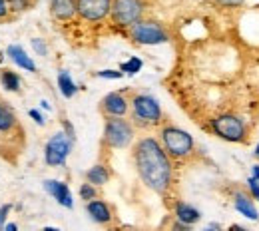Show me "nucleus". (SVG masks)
Wrapping results in <instances>:
<instances>
[{
    "instance_id": "obj_1",
    "label": "nucleus",
    "mask_w": 259,
    "mask_h": 231,
    "mask_svg": "<svg viewBox=\"0 0 259 231\" xmlns=\"http://www.w3.org/2000/svg\"><path fill=\"white\" fill-rule=\"evenodd\" d=\"M134 164L140 179L156 194H165L174 179L171 158L165 154L162 144L148 135L134 146Z\"/></svg>"
},
{
    "instance_id": "obj_2",
    "label": "nucleus",
    "mask_w": 259,
    "mask_h": 231,
    "mask_svg": "<svg viewBox=\"0 0 259 231\" xmlns=\"http://www.w3.org/2000/svg\"><path fill=\"white\" fill-rule=\"evenodd\" d=\"M160 144L169 158L184 160L194 152V137L178 126H165L160 132Z\"/></svg>"
},
{
    "instance_id": "obj_3",
    "label": "nucleus",
    "mask_w": 259,
    "mask_h": 231,
    "mask_svg": "<svg viewBox=\"0 0 259 231\" xmlns=\"http://www.w3.org/2000/svg\"><path fill=\"white\" fill-rule=\"evenodd\" d=\"M132 120L140 128H152L162 122L160 102L150 94H136L132 98Z\"/></svg>"
},
{
    "instance_id": "obj_4",
    "label": "nucleus",
    "mask_w": 259,
    "mask_h": 231,
    "mask_svg": "<svg viewBox=\"0 0 259 231\" xmlns=\"http://www.w3.org/2000/svg\"><path fill=\"white\" fill-rule=\"evenodd\" d=\"M134 140V124L124 120V118H106L104 124V144L114 148V150H122L128 148Z\"/></svg>"
},
{
    "instance_id": "obj_5",
    "label": "nucleus",
    "mask_w": 259,
    "mask_h": 231,
    "mask_svg": "<svg viewBox=\"0 0 259 231\" xmlns=\"http://www.w3.org/2000/svg\"><path fill=\"white\" fill-rule=\"evenodd\" d=\"M211 132L220 135L226 142H243L247 135V126L239 116L233 114H222L209 122Z\"/></svg>"
},
{
    "instance_id": "obj_6",
    "label": "nucleus",
    "mask_w": 259,
    "mask_h": 231,
    "mask_svg": "<svg viewBox=\"0 0 259 231\" xmlns=\"http://www.w3.org/2000/svg\"><path fill=\"white\" fill-rule=\"evenodd\" d=\"M130 36L136 44L142 46H156V44H165L169 36L165 32L162 24L150 22V20H140L130 28Z\"/></svg>"
},
{
    "instance_id": "obj_7",
    "label": "nucleus",
    "mask_w": 259,
    "mask_h": 231,
    "mask_svg": "<svg viewBox=\"0 0 259 231\" xmlns=\"http://www.w3.org/2000/svg\"><path fill=\"white\" fill-rule=\"evenodd\" d=\"M142 12H144V2L142 0H114L110 16L118 26L132 28L136 22H140Z\"/></svg>"
},
{
    "instance_id": "obj_8",
    "label": "nucleus",
    "mask_w": 259,
    "mask_h": 231,
    "mask_svg": "<svg viewBox=\"0 0 259 231\" xmlns=\"http://www.w3.org/2000/svg\"><path fill=\"white\" fill-rule=\"evenodd\" d=\"M72 144H74V140H70V137L66 135L64 130L54 133V135L48 140L46 148H44V160H46V164L52 165V167L64 165L66 158H68V154H70V150H72Z\"/></svg>"
},
{
    "instance_id": "obj_9",
    "label": "nucleus",
    "mask_w": 259,
    "mask_h": 231,
    "mask_svg": "<svg viewBox=\"0 0 259 231\" xmlns=\"http://www.w3.org/2000/svg\"><path fill=\"white\" fill-rule=\"evenodd\" d=\"M114 0H76V10L84 20L98 22L112 12Z\"/></svg>"
},
{
    "instance_id": "obj_10",
    "label": "nucleus",
    "mask_w": 259,
    "mask_h": 231,
    "mask_svg": "<svg viewBox=\"0 0 259 231\" xmlns=\"http://www.w3.org/2000/svg\"><path fill=\"white\" fill-rule=\"evenodd\" d=\"M100 108L106 114V118H124L128 114L130 102L122 92H110L108 96L102 98Z\"/></svg>"
},
{
    "instance_id": "obj_11",
    "label": "nucleus",
    "mask_w": 259,
    "mask_h": 231,
    "mask_svg": "<svg viewBox=\"0 0 259 231\" xmlns=\"http://www.w3.org/2000/svg\"><path fill=\"white\" fill-rule=\"evenodd\" d=\"M44 190L56 199L62 207H66V209H72V207H74V199H72V194H70V188L66 186L64 181L46 179V181H44Z\"/></svg>"
},
{
    "instance_id": "obj_12",
    "label": "nucleus",
    "mask_w": 259,
    "mask_h": 231,
    "mask_svg": "<svg viewBox=\"0 0 259 231\" xmlns=\"http://www.w3.org/2000/svg\"><path fill=\"white\" fill-rule=\"evenodd\" d=\"M86 211H88L90 219H92L94 223H100V225L110 223L112 217H114V215H112V207H110L104 199H98V198L86 203Z\"/></svg>"
},
{
    "instance_id": "obj_13",
    "label": "nucleus",
    "mask_w": 259,
    "mask_h": 231,
    "mask_svg": "<svg viewBox=\"0 0 259 231\" xmlns=\"http://www.w3.org/2000/svg\"><path fill=\"white\" fill-rule=\"evenodd\" d=\"M233 207H235V211H239L243 217H247V219H251V221H259V211H257V207H255V203H253V198H251L249 194H245V192H235V196H233Z\"/></svg>"
},
{
    "instance_id": "obj_14",
    "label": "nucleus",
    "mask_w": 259,
    "mask_h": 231,
    "mask_svg": "<svg viewBox=\"0 0 259 231\" xmlns=\"http://www.w3.org/2000/svg\"><path fill=\"white\" fill-rule=\"evenodd\" d=\"M174 215H176V219L178 221H182V223H186V225H195L199 219H201V211L194 207L192 203H186V201H176V205H174Z\"/></svg>"
},
{
    "instance_id": "obj_15",
    "label": "nucleus",
    "mask_w": 259,
    "mask_h": 231,
    "mask_svg": "<svg viewBox=\"0 0 259 231\" xmlns=\"http://www.w3.org/2000/svg\"><path fill=\"white\" fill-rule=\"evenodd\" d=\"M50 10H52V16L58 20H70L78 12L76 0H50Z\"/></svg>"
},
{
    "instance_id": "obj_16",
    "label": "nucleus",
    "mask_w": 259,
    "mask_h": 231,
    "mask_svg": "<svg viewBox=\"0 0 259 231\" xmlns=\"http://www.w3.org/2000/svg\"><path fill=\"white\" fill-rule=\"evenodd\" d=\"M110 177H112V173H110L108 165H104V164H96L94 167H90V169L86 171V181L92 183L94 188L106 186V183L110 181Z\"/></svg>"
},
{
    "instance_id": "obj_17",
    "label": "nucleus",
    "mask_w": 259,
    "mask_h": 231,
    "mask_svg": "<svg viewBox=\"0 0 259 231\" xmlns=\"http://www.w3.org/2000/svg\"><path fill=\"white\" fill-rule=\"evenodd\" d=\"M8 56H10L18 66L22 68V70H28V72H34V70H36V64L32 62V58L24 52L22 46H16V44L8 46Z\"/></svg>"
},
{
    "instance_id": "obj_18",
    "label": "nucleus",
    "mask_w": 259,
    "mask_h": 231,
    "mask_svg": "<svg viewBox=\"0 0 259 231\" xmlns=\"http://www.w3.org/2000/svg\"><path fill=\"white\" fill-rule=\"evenodd\" d=\"M0 82H2V86L8 92H18L20 90V84H22L20 76L16 72H12V70H0Z\"/></svg>"
},
{
    "instance_id": "obj_19",
    "label": "nucleus",
    "mask_w": 259,
    "mask_h": 231,
    "mask_svg": "<svg viewBox=\"0 0 259 231\" xmlns=\"http://www.w3.org/2000/svg\"><path fill=\"white\" fill-rule=\"evenodd\" d=\"M58 88H60V92H62V96L64 98H74L76 96V92H78V88H76V84H74V80L70 78V74L62 70L60 74H58Z\"/></svg>"
},
{
    "instance_id": "obj_20",
    "label": "nucleus",
    "mask_w": 259,
    "mask_h": 231,
    "mask_svg": "<svg viewBox=\"0 0 259 231\" xmlns=\"http://www.w3.org/2000/svg\"><path fill=\"white\" fill-rule=\"evenodd\" d=\"M16 126V116L14 112L0 102V132H10L12 128Z\"/></svg>"
},
{
    "instance_id": "obj_21",
    "label": "nucleus",
    "mask_w": 259,
    "mask_h": 231,
    "mask_svg": "<svg viewBox=\"0 0 259 231\" xmlns=\"http://www.w3.org/2000/svg\"><path fill=\"white\" fill-rule=\"evenodd\" d=\"M142 66H144V62H142L140 58L132 56L130 60L122 62V66H120V72H122V74H130V76H134V74H138V72L142 70Z\"/></svg>"
},
{
    "instance_id": "obj_22",
    "label": "nucleus",
    "mask_w": 259,
    "mask_h": 231,
    "mask_svg": "<svg viewBox=\"0 0 259 231\" xmlns=\"http://www.w3.org/2000/svg\"><path fill=\"white\" fill-rule=\"evenodd\" d=\"M80 198L84 199L86 203H88V201H92V199H96L98 198L96 188H94L92 183H88V181H86V183H82V186H80Z\"/></svg>"
},
{
    "instance_id": "obj_23",
    "label": "nucleus",
    "mask_w": 259,
    "mask_h": 231,
    "mask_svg": "<svg viewBox=\"0 0 259 231\" xmlns=\"http://www.w3.org/2000/svg\"><path fill=\"white\" fill-rule=\"evenodd\" d=\"M8 4H10L12 10L20 12V10H28L34 4V0H8Z\"/></svg>"
},
{
    "instance_id": "obj_24",
    "label": "nucleus",
    "mask_w": 259,
    "mask_h": 231,
    "mask_svg": "<svg viewBox=\"0 0 259 231\" xmlns=\"http://www.w3.org/2000/svg\"><path fill=\"white\" fill-rule=\"evenodd\" d=\"M124 74L120 70H102L98 72V78H104V80H120Z\"/></svg>"
},
{
    "instance_id": "obj_25",
    "label": "nucleus",
    "mask_w": 259,
    "mask_h": 231,
    "mask_svg": "<svg viewBox=\"0 0 259 231\" xmlns=\"http://www.w3.org/2000/svg\"><path fill=\"white\" fill-rule=\"evenodd\" d=\"M32 48L40 54V56H46L48 54V48H46V44H44V40H40V38H34L32 40Z\"/></svg>"
},
{
    "instance_id": "obj_26",
    "label": "nucleus",
    "mask_w": 259,
    "mask_h": 231,
    "mask_svg": "<svg viewBox=\"0 0 259 231\" xmlns=\"http://www.w3.org/2000/svg\"><path fill=\"white\" fill-rule=\"evenodd\" d=\"M8 213H10V205H2V207H0V231L4 229V225H6Z\"/></svg>"
},
{
    "instance_id": "obj_27",
    "label": "nucleus",
    "mask_w": 259,
    "mask_h": 231,
    "mask_svg": "<svg viewBox=\"0 0 259 231\" xmlns=\"http://www.w3.org/2000/svg\"><path fill=\"white\" fill-rule=\"evenodd\" d=\"M30 118H32L36 124H40V126H44V116L38 112V110H30Z\"/></svg>"
},
{
    "instance_id": "obj_28",
    "label": "nucleus",
    "mask_w": 259,
    "mask_h": 231,
    "mask_svg": "<svg viewBox=\"0 0 259 231\" xmlns=\"http://www.w3.org/2000/svg\"><path fill=\"white\" fill-rule=\"evenodd\" d=\"M64 132H66V135H68L70 140H76V133H74V128H72V124H70L68 120H64Z\"/></svg>"
},
{
    "instance_id": "obj_29",
    "label": "nucleus",
    "mask_w": 259,
    "mask_h": 231,
    "mask_svg": "<svg viewBox=\"0 0 259 231\" xmlns=\"http://www.w3.org/2000/svg\"><path fill=\"white\" fill-rule=\"evenodd\" d=\"M171 231H192V227L190 225H186V223H182V221H178L176 219V223L171 225Z\"/></svg>"
},
{
    "instance_id": "obj_30",
    "label": "nucleus",
    "mask_w": 259,
    "mask_h": 231,
    "mask_svg": "<svg viewBox=\"0 0 259 231\" xmlns=\"http://www.w3.org/2000/svg\"><path fill=\"white\" fill-rule=\"evenodd\" d=\"M218 4H222V6H239L243 0H215Z\"/></svg>"
},
{
    "instance_id": "obj_31",
    "label": "nucleus",
    "mask_w": 259,
    "mask_h": 231,
    "mask_svg": "<svg viewBox=\"0 0 259 231\" xmlns=\"http://www.w3.org/2000/svg\"><path fill=\"white\" fill-rule=\"evenodd\" d=\"M6 14H8V6H6L4 0H0V18H4Z\"/></svg>"
},
{
    "instance_id": "obj_32",
    "label": "nucleus",
    "mask_w": 259,
    "mask_h": 231,
    "mask_svg": "<svg viewBox=\"0 0 259 231\" xmlns=\"http://www.w3.org/2000/svg\"><path fill=\"white\" fill-rule=\"evenodd\" d=\"M251 175L257 179V183H259V164H255L253 167H251Z\"/></svg>"
},
{
    "instance_id": "obj_33",
    "label": "nucleus",
    "mask_w": 259,
    "mask_h": 231,
    "mask_svg": "<svg viewBox=\"0 0 259 231\" xmlns=\"http://www.w3.org/2000/svg\"><path fill=\"white\" fill-rule=\"evenodd\" d=\"M4 231H18V225H16V223H6V225H4Z\"/></svg>"
},
{
    "instance_id": "obj_34",
    "label": "nucleus",
    "mask_w": 259,
    "mask_h": 231,
    "mask_svg": "<svg viewBox=\"0 0 259 231\" xmlns=\"http://www.w3.org/2000/svg\"><path fill=\"white\" fill-rule=\"evenodd\" d=\"M229 231H249V229H247V227H243V225H237V223H235V225H231V227H229Z\"/></svg>"
},
{
    "instance_id": "obj_35",
    "label": "nucleus",
    "mask_w": 259,
    "mask_h": 231,
    "mask_svg": "<svg viewBox=\"0 0 259 231\" xmlns=\"http://www.w3.org/2000/svg\"><path fill=\"white\" fill-rule=\"evenodd\" d=\"M253 156H255V158H257V160H259V144H257V146H255V152H253Z\"/></svg>"
},
{
    "instance_id": "obj_36",
    "label": "nucleus",
    "mask_w": 259,
    "mask_h": 231,
    "mask_svg": "<svg viewBox=\"0 0 259 231\" xmlns=\"http://www.w3.org/2000/svg\"><path fill=\"white\" fill-rule=\"evenodd\" d=\"M44 231H60V229H56V227H44Z\"/></svg>"
},
{
    "instance_id": "obj_37",
    "label": "nucleus",
    "mask_w": 259,
    "mask_h": 231,
    "mask_svg": "<svg viewBox=\"0 0 259 231\" xmlns=\"http://www.w3.org/2000/svg\"><path fill=\"white\" fill-rule=\"evenodd\" d=\"M126 231H138V229H126Z\"/></svg>"
}]
</instances>
